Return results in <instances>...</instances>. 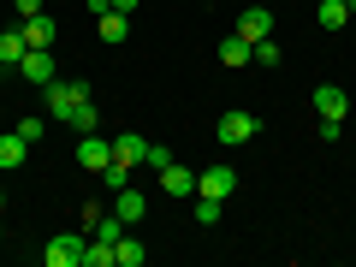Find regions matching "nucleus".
<instances>
[{
	"label": "nucleus",
	"mask_w": 356,
	"mask_h": 267,
	"mask_svg": "<svg viewBox=\"0 0 356 267\" xmlns=\"http://www.w3.org/2000/svg\"><path fill=\"white\" fill-rule=\"evenodd\" d=\"M42 102H48L54 119H65L72 125V113L89 102V83H72V77H54V83H42Z\"/></svg>",
	"instance_id": "nucleus-1"
},
{
	"label": "nucleus",
	"mask_w": 356,
	"mask_h": 267,
	"mask_svg": "<svg viewBox=\"0 0 356 267\" xmlns=\"http://www.w3.org/2000/svg\"><path fill=\"white\" fill-rule=\"evenodd\" d=\"M214 137L226 143V149H243V143L261 137V119H255L250 107H226V113H220V125H214Z\"/></svg>",
	"instance_id": "nucleus-2"
},
{
	"label": "nucleus",
	"mask_w": 356,
	"mask_h": 267,
	"mask_svg": "<svg viewBox=\"0 0 356 267\" xmlns=\"http://www.w3.org/2000/svg\"><path fill=\"white\" fill-rule=\"evenodd\" d=\"M83 250H89V232H60V238H48L42 261L48 267H83Z\"/></svg>",
	"instance_id": "nucleus-3"
},
{
	"label": "nucleus",
	"mask_w": 356,
	"mask_h": 267,
	"mask_svg": "<svg viewBox=\"0 0 356 267\" xmlns=\"http://www.w3.org/2000/svg\"><path fill=\"white\" fill-rule=\"evenodd\" d=\"M232 191H238V172H232L226 161H214V166H202V172H196V196H214V202H226Z\"/></svg>",
	"instance_id": "nucleus-4"
},
{
	"label": "nucleus",
	"mask_w": 356,
	"mask_h": 267,
	"mask_svg": "<svg viewBox=\"0 0 356 267\" xmlns=\"http://www.w3.org/2000/svg\"><path fill=\"white\" fill-rule=\"evenodd\" d=\"M18 77H24V83H54V77H60V65H54V48H30L24 60H18Z\"/></svg>",
	"instance_id": "nucleus-5"
},
{
	"label": "nucleus",
	"mask_w": 356,
	"mask_h": 267,
	"mask_svg": "<svg viewBox=\"0 0 356 267\" xmlns=\"http://www.w3.org/2000/svg\"><path fill=\"white\" fill-rule=\"evenodd\" d=\"M232 30H238V36L250 42V48H255L261 36H273V6H243V13H238V24H232Z\"/></svg>",
	"instance_id": "nucleus-6"
},
{
	"label": "nucleus",
	"mask_w": 356,
	"mask_h": 267,
	"mask_svg": "<svg viewBox=\"0 0 356 267\" xmlns=\"http://www.w3.org/2000/svg\"><path fill=\"white\" fill-rule=\"evenodd\" d=\"M77 161H83V172H102V166L113 161V143L95 137V131H83V143H77Z\"/></svg>",
	"instance_id": "nucleus-7"
},
{
	"label": "nucleus",
	"mask_w": 356,
	"mask_h": 267,
	"mask_svg": "<svg viewBox=\"0 0 356 267\" xmlns=\"http://www.w3.org/2000/svg\"><path fill=\"white\" fill-rule=\"evenodd\" d=\"M161 191H166V196H196V172H191L184 161L161 166Z\"/></svg>",
	"instance_id": "nucleus-8"
},
{
	"label": "nucleus",
	"mask_w": 356,
	"mask_h": 267,
	"mask_svg": "<svg viewBox=\"0 0 356 267\" xmlns=\"http://www.w3.org/2000/svg\"><path fill=\"white\" fill-rule=\"evenodd\" d=\"M18 30H24V48H54V18L48 13H36V18H18Z\"/></svg>",
	"instance_id": "nucleus-9"
},
{
	"label": "nucleus",
	"mask_w": 356,
	"mask_h": 267,
	"mask_svg": "<svg viewBox=\"0 0 356 267\" xmlns=\"http://www.w3.org/2000/svg\"><path fill=\"white\" fill-rule=\"evenodd\" d=\"M107 202H113V214L125 220V226H137V220L149 214V202H143V191H131V184H125V191H113Z\"/></svg>",
	"instance_id": "nucleus-10"
},
{
	"label": "nucleus",
	"mask_w": 356,
	"mask_h": 267,
	"mask_svg": "<svg viewBox=\"0 0 356 267\" xmlns=\"http://www.w3.org/2000/svg\"><path fill=\"white\" fill-rule=\"evenodd\" d=\"M143 154H149V137H137V131L113 137V161H119V166H143Z\"/></svg>",
	"instance_id": "nucleus-11"
},
{
	"label": "nucleus",
	"mask_w": 356,
	"mask_h": 267,
	"mask_svg": "<svg viewBox=\"0 0 356 267\" xmlns=\"http://www.w3.org/2000/svg\"><path fill=\"white\" fill-rule=\"evenodd\" d=\"M30 161V143L18 137V131H0V172H13V166Z\"/></svg>",
	"instance_id": "nucleus-12"
},
{
	"label": "nucleus",
	"mask_w": 356,
	"mask_h": 267,
	"mask_svg": "<svg viewBox=\"0 0 356 267\" xmlns=\"http://www.w3.org/2000/svg\"><path fill=\"white\" fill-rule=\"evenodd\" d=\"M315 107H321V119H344V107H350V102H344L339 83H321L315 89Z\"/></svg>",
	"instance_id": "nucleus-13"
},
{
	"label": "nucleus",
	"mask_w": 356,
	"mask_h": 267,
	"mask_svg": "<svg viewBox=\"0 0 356 267\" xmlns=\"http://www.w3.org/2000/svg\"><path fill=\"white\" fill-rule=\"evenodd\" d=\"M24 54H30V48H24V30H18V24L0 30V65H13V72H18V60H24Z\"/></svg>",
	"instance_id": "nucleus-14"
},
{
	"label": "nucleus",
	"mask_w": 356,
	"mask_h": 267,
	"mask_svg": "<svg viewBox=\"0 0 356 267\" xmlns=\"http://www.w3.org/2000/svg\"><path fill=\"white\" fill-rule=\"evenodd\" d=\"M220 60H226V65H250L255 54H250V42H243L238 30H226V42H220Z\"/></svg>",
	"instance_id": "nucleus-15"
},
{
	"label": "nucleus",
	"mask_w": 356,
	"mask_h": 267,
	"mask_svg": "<svg viewBox=\"0 0 356 267\" xmlns=\"http://www.w3.org/2000/svg\"><path fill=\"white\" fill-rule=\"evenodd\" d=\"M89 238H102V243H119V238H125V220L102 208V214H95V226H89Z\"/></svg>",
	"instance_id": "nucleus-16"
},
{
	"label": "nucleus",
	"mask_w": 356,
	"mask_h": 267,
	"mask_svg": "<svg viewBox=\"0 0 356 267\" xmlns=\"http://www.w3.org/2000/svg\"><path fill=\"white\" fill-rule=\"evenodd\" d=\"M113 261H119V267H143V261H149V250H143V243L125 232V238L113 243Z\"/></svg>",
	"instance_id": "nucleus-17"
},
{
	"label": "nucleus",
	"mask_w": 356,
	"mask_h": 267,
	"mask_svg": "<svg viewBox=\"0 0 356 267\" xmlns=\"http://www.w3.org/2000/svg\"><path fill=\"white\" fill-rule=\"evenodd\" d=\"M95 30H102V42H113V48H119V42L131 36V18L125 13H102V24H95Z\"/></svg>",
	"instance_id": "nucleus-18"
},
{
	"label": "nucleus",
	"mask_w": 356,
	"mask_h": 267,
	"mask_svg": "<svg viewBox=\"0 0 356 267\" xmlns=\"http://www.w3.org/2000/svg\"><path fill=\"white\" fill-rule=\"evenodd\" d=\"M350 24V6L344 0H321V30H344Z\"/></svg>",
	"instance_id": "nucleus-19"
},
{
	"label": "nucleus",
	"mask_w": 356,
	"mask_h": 267,
	"mask_svg": "<svg viewBox=\"0 0 356 267\" xmlns=\"http://www.w3.org/2000/svg\"><path fill=\"white\" fill-rule=\"evenodd\" d=\"M95 178H102V191L113 196V191H125V184H131V166H119V161H107V166H102V172H95Z\"/></svg>",
	"instance_id": "nucleus-20"
},
{
	"label": "nucleus",
	"mask_w": 356,
	"mask_h": 267,
	"mask_svg": "<svg viewBox=\"0 0 356 267\" xmlns=\"http://www.w3.org/2000/svg\"><path fill=\"white\" fill-rule=\"evenodd\" d=\"M13 131H18V137H24V143H30V149H36V143H42V137H48V119H42V113H24V119H18V125H13Z\"/></svg>",
	"instance_id": "nucleus-21"
},
{
	"label": "nucleus",
	"mask_w": 356,
	"mask_h": 267,
	"mask_svg": "<svg viewBox=\"0 0 356 267\" xmlns=\"http://www.w3.org/2000/svg\"><path fill=\"white\" fill-rule=\"evenodd\" d=\"M83 267H119V261H113V243L89 238V250H83Z\"/></svg>",
	"instance_id": "nucleus-22"
},
{
	"label": "nucleus",
	"mask_w": 356,
	"mask_h": 267,
	"mask_svg": "<svg viewBox=\"0 0 356 267\" xmlns=\"http://www.w3.org/2000/svg\"><path fill=\"white\" fill-rule=\"evenodd\" d=\"M250 54H255V65H280V42H273V36H261Z\"/></svg>",
	"instance_id": "nucleus-23"
},
{
	"label": "nucleus",
	"mask_w": 356,
	"mask_h": 267,
	"mask_svg": "<svg viewBox=\"0 0 356 267\" xmlns=\"http://www.w3.org/2000/svg\"><path fill=\"white\" fill-rule=\"evenodd\" d=\"M143 161H149V166H154V172H161V166H172V161H178V154H172V149H166V143H149V154H143Z\"/></svg>",
	"instance_id": "nucleus-24"
},
{
	"label": "nucleus",
	"mask_w": 356,
	"mask_h": 267,
	"mask_svg": "<svg viewBox=\"0 0 356 267\" xmlns=\"http://www.w3.org/2000/svg\"><path fill=\"white\" fill-rule=\"evenodd\" d=\"M196 220H202V226H214V220H220V202H214V196H196Z\"/></svg>",
	"instance_id": "nucleus-25"
},
{
	"label": "nucleus",
	"mask_w": 356,
	"mask_h": 267,
	"mask_svg": "<svg viewBox=\"0 0 356 267\" xmlns=\"http://www.w3.org/2000/svg\"><path fill=\"white\" fill-rule=\"evenodd\" d=\"M344 137V119H321V143H339Z\"/></svg>",
	"instance_id": "nucleus-26"
},
{
	"label": "nucleus",
	"mask_w": 356,
	"mask_h": 267,
	"mask_svg": "<svg viewBox=\"0 0 356 267\" xmlns=\"http://www.w3.org/2000/svg\"><path fill=\"white\" fill-rule=\"evenodd\" d=\"M72 125H77V131H95V107L83 102V107H77V113H72Z\"/></svg>",
	"instance_id": "nucleus-27"
},
{
	"label": "nucleus",
	"mask_w": 356,
	"mask_h": 267,
	"mask_svg": "<svg viewBox=\"0 0 356 267\" xmlns=\"http://www.w3.org/2000/svg\"><path fill=\"white\" fill-rule=\"evenodd\" d=\"M13 6H18V18H36L42 13V0H13Z\"/></svg>",
	"instance_id": "nucleus-28"
},
{
	"label": "nucleus",
	"mask_w": 356,
	"mask_h": 267,
	"mask_svg": "<svg viewBox=\"0 0 356 267\" xmlns=\"http://www.w3.org/2000/svg\"><path fill=\"white\" fill-rule=\"evenodd\" d=\"M89 13H113V0H89Z\"/></svg>",
	"instance_id": "nucleus-29"
},
{
	"label": "nucleus",
	"mask_w": 356,
	"mask_h": 267,
	"mask_svg": "<svg viewBox=\"0 0 356 267\" xmlns=\"http://www.w3.org/2000/svg\"><path fill=\"white\" fill-rule=\"evenodd\" d=\"M113 13H137V0H113Z\"/></svg>",
	"instance_id": "nucleus-30"
},
{
	"label": "nucleus",
	"mask_w": 356,
	"mask_h": 267,
	"mask_svg": "<svg viewBox=\"0 0 356 267\" xmlns=\"http://www.w3.org/2000/svg\"><path fill=\"white\" fill-rule=\"evenodd\" d=\"M250 6H273V0H250Z\"/></svg>",
	"instance_id": "nucleus-31"
},
{
	"label": "nucleus",
	"mask_w": 356,
	"mask_h": 267,
	"mask_svg": "<svg viewBox=\"0 0 356 267\" xmlns=\"http://www.w3.org/2000/svg\"><path fill=\"white\" fill-rule=\"evenodd\" d=\"M0 208H6V191H0Z\"/></svg>",
	"instance_id": "nucleus-32"
},
{
	"label": "nucleus",
	"mask_w": 356,
	"mask_h": 267,
	"mask_svg": "<svg viewBox=\"0 0 356 267\" xmlns=\"http://www.w3.org/2000/svg\"><path fill=\"white\" fill-rule=\"evenodd\" d=\"M0 238H6V232H0Z\"/></svg>",
	"instance_id": "nucleus-33"
},
{
	"label": "nucleus",
	"mask_w": 356,
	"mask_h": 267,
	"mask_svg": "<svg viewBox=\"0 0 356 267\" xmlns=\"http://www.w3.org/2000/svg\"><path fill=\"white\" fill-rule=\"evenodd\" d=\"M344 6H350V0H344Z\"/></svg>",
	"instance_id": "nucleus-34"
}]
</instances>
